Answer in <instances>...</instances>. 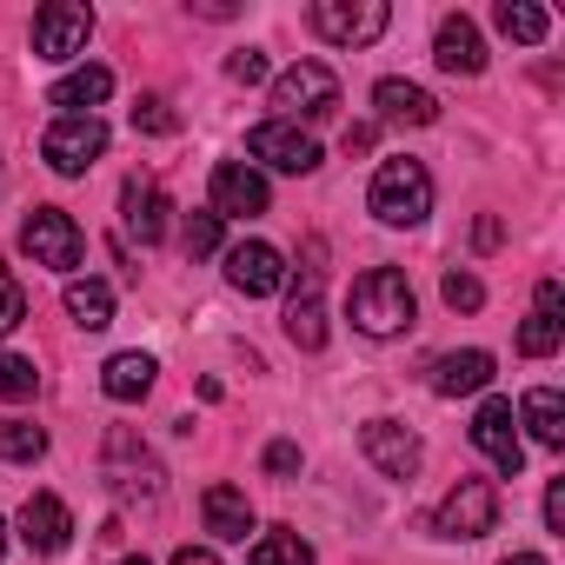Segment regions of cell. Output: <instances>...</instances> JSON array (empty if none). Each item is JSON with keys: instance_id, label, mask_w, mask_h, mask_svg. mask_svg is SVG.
Returning <instances> with one entry per match:
<instances>
[{"instance_id": "12", "label": "cell", "mask_w": 565, "mask_h": 565, "mask_svg": "<svg viewBox=\"0 0 565 565\" xmlns=\"http://www.w3.org/2000/svg\"><path fill=\"white\" fill-rule=\"evenodd\" d=\"M246 153L266 160V167H279V173H313V167H320V147H313L300 127H287V120L253 127V134H246Z\"/></svg>"}, {"instance_id": "26", "label": "cell", "mask_w": 565, "mask_h": 565, "mask_svg": "<svg viewBox=\"0 0 565 565\" xmlns=\"http://www.w3.org/2000/svg\"><path fill=\"white\" fill-rule=\"evenodd\" d=\"M525 426H532V439H539V446H565V399H558L552 386L525 393Z\"/></svg>"}, {"instance_id": "1", "label": "cell", "mask_w": 565, "mask_h": 565, "mask_svg": "<svg viewBox=\"0 0 565 565\" xmlns=\"http://www.w3.org/2000/svg\"><path fill=\"white\" fill-rule=\"evenodd\" d=\"M347 307H353V327H360L366 340H393V333L413 327V287H406V273H399V266H373V273H360Z\"/></svg>"}, {"instance_id": "22", "label": "cell", "mask_w": 565, "mask_h": 565, "mask_svg": "<svg viewBox=\"0 0 565 565\" xmlns=\"http://www.w3.org/2000/svg\"><path fill=\"white\" fill-rule=\"evenodd\" d=\"M153 360L147 353H114L107 366H100V386H107V399H120V406H134V399H147L153 393Z\"/></svg>"}, {"instance_id": "17", "label": "cell", "mask_w": 565, "mask_h": 565, "mask_svg": "<svg viewBox=\"0 0 565 565\" xmlns=\"http://www.w3.org/2000/svg\"><path fill=\"white\" fill-rule=\"evenodd\" d=\"M433 61H439L446 74H466V81H472V74L486 67V41H479V28H472L466 14H446V21H439V41H433Z\"/></svg>"}, {"instance_id": "33", "label": "cell", "mask_w": 565, "mask_h": 565, "mask_svg": "<svg viewBox=\"0 0 565 565\" xmlns=\"http://www.w3.org/2000/svg\"><path fill=\"white\" fill-rule=\"evenodd\" d=\"M134 127H140V134H173L180 120H173V107H167L160 94H147V100L134 107Z\"/></svg>"}, {"instance_id": "43", "label": "cell", "mask_w": 565, "mask_h": 565, "mask_svg": "<svg viewBox=\"0 0 565 565\" xmlns=\"http://www.w3.org/2000/svg\"><path fill=\"white\" fill-rule=\"evenodd\" d=\"M0 552H8V525H0Z\"/></svg>"}, {"instance_id": "20", "label": "cell", "mask_w": 565, "mask_h": 565, "mask_svg": "<svg viewBox=\"0 0 565 565\" xmlns=\"http://www.w3.org/2000/svg\"><path fill=\"white\" fill-rule=\"evenodd\" d=\"M373 100H380V120H393V127H433L439 120V100L413 81H380Z\"/></svg>"}, {"instance_id": "11", "label": "cell", "mask_w": 565, "mask_h": 565, "mask_svg": "<svg viewBox=\"0 0 565 565\" xmlns=\"http://www.w3.org/2000/svg\"><path fill=\"white\" fill-rule=\"evenodd\" d=\"M472 446L505 472V479H519V466H525V446H519V419H512V399H486L479 413H472Z\"/></svg>"}, {"instance_id": "15", "label": "cell", "mask_w": 565, "mask_h": 565, "mask_svg": "<svg viewBox=\"0 0 565 565\" xmlns=\"http://www.w3.org/2000/svg\"><path fill=\"white\" fill-rule=\"evenodd\" d=\"M120 206H127V233H140V246L167 239V213H173V200H167V186H160V180L134 173V180L120 186Z\"/></svg>"}, {"instance_id": "5", "label": "cell", "mask_w": 565, "mask_h": 565, "mask_svg": "<svg viewBox=\"0 0 565 565\" xmlns=\"http://www.w3.org/2000/svg\"><path fill=\"white\" fill-rule=\"evenodd\" d=\"M21 253H28L34 266L74 273V266H81V253H87V239H81V226H74L61 206H34V213H28V226H21Z\"/></svg>"}, {"instance_id": "16", "label": "cell", "mask_w": 565, "mask_h": 565, "mask_svg": "<svg viewBox=\"0 0 565 565\" xmlns=\"http://www.w3.org/2000/svg\"><path fill=\"white\" fill-rule=\"evenodd\" d=\"M21 539H28L41 558H54V552H67V539H74V512H67L54 492H34V499L21 505Z\"/></svg>"}, {"instance_id": "40", "label": "cell", "mask_w": 565, "mask_h": 565, "mask_svg": "<svg viewBox=\"0 0 565 565\" xmlns=\"http://www.w3.org/2000/svg\"><path fill=\"white\" fill-rule=\"evenodd\" d=\"M173 565H220V552H206V545H180Z\"/></svg>"}, {"instance_id": "29", "label": "cell", "mask_w": 565, "mask_h": 565, "mask_svg": "<svg viewBox=\"0 0 565 565\" xmlns=\"http://www.w3.org/2000/svg\"><path fill=\"white\" fill-rule=\"evenodd\" d=\"M34 386H41L34 360H21V353H0V399H34Z\"/></svg>"}, {"instance_id": "18", "label": "cell", "mask_w": 565, "mask_h": 565, "mask_svg": "<svg viewBox=\"0 0 565 565\" xmlns=\"http://www.w3.org/2000/svg\"><path fill=\"white\" fill-rule=\"evenodd\" d=\"M486 386H492V353H479V347L446 353V360L433 366V393H439V399H466V393H486Z\"/></svg>"}, {"instance_id": "27", "label": "cell", "mask_w": 565, "mask_h": 565, "mask_svg": "<svg viewBox=\"0 0 565 565\" xmlns=\"http://www.w3.org/2000/svg\"><path fill=\"white\" fill-rule=\"evenodd\" d=\"M47 452V433L41 426H28V419H0V459L8 466H34Z\"/></svg>"}, {"instance_id": "10", "label": "cell", "mask_w": 565, "mask_h": 565, "mask_svg": "<svg viewBox=\"0 0 565 565\" xmlns=\"http://www.w3.org/2000/svg\"><path fill=\"white\" fill-rule=\"evenodd\" d=\"M226 279H233V294L266 300V294L287 287V259H279V246H266V239H239L226 253Z\"/></svg>"}, {"instance_id": "38", "label": "cell", "mask_w": 565, "mask_h": 565, "mask_svg": "<svg viewBox=\"0 0 565 565\" xmlns=\"http://www.w3.org/2000/svg\"><path fill=\"white\" fill-rule=\"evenodd\" d=\"M539 313H545V320L565 313V287H558V279H539Z\"/></svg>"}, {"instance_id": "4", "label": "cell", "mask_w": 565, "mask_h": 565, "mask_svg": "<svg viewBox=\"0 0 565 565\" xmlns=\"http://www.w3.org/2000/svg\"><path fill=\"white\" fill-rule=\"evenodd\" d=\"M273 107H279V120H327L333 107H340V81H333V67H320V61H300V67H287L273 81Z\"/></svg>"}, {"instance_id": "23", "label": "cell", "mask_w": 565, "mask_h": 565, "mask_svg": "<svg viewBox=\"0 0 565 565\" xmlns=\"http://www.w3.org/2000/svg\"><path fill=\"white\" fill-rule=\"evenodd\" d=\"M200 512H206V532H213V539H246V532H253V505H246L239 486H206Z\"/></svg>"}, {"instance_id": "36", "label": "cell", "mask_w": 565, "mask_h": 565, "mask_svg": "<svg viewBox=\"0 0 565 565\" xmlns=\"http://www.w3.org/2000/svg\"><path fill=\"white\" fill-rule=\"evenodd\" d=\"M226 74H233L239 87H253V81H266V54H259V47H239V54L226 61Z\"/></svg>"}, {"instance_id": "9", "label": "cell", "mask_w": 565, "mask_h": 565, "mask_svg": "<svg viewBox=\"0 0 565 565\" xmlns=\"http://www.w3.org/2000/svg\"><path fill=\"white\" fill-rule=\"evenodd\" d=\"M94 34V14L81 8V0H47V8L34 14V54L41 61H74Z\"/></svg>"}, {"instance_id": "19", "label": "cell", "mask_w": 565, "mask_h": 565, "mask_svg": "<svg viewBox=\"0 0 565 565\" xmlns=\"http://www.w3.org/2000/svg\"><path fill=\"white\" fill-rule=\"evenodd\" d=\"M287 340H294L300 353H320V347H327V313H320V266H307L300 294H294V307H287Z\"/></svg>"}, {"instance_id": "37", "label": "cell", "mask_w": 565, "mask_h": 565, "mask_svg": "<svg viewBox=\"0 0 565 565\" xmlns=\"http://www.w3.org/2000/svg\"><path fill=\"white\" fill-rule=\"evenodd\" d=\"M545 525H552V532H565V479H552V486H545Z\"/></svg>"}, {"instance_id": "28", "label": "cell", "mask_w": 565, "mask_h": 565, "mask_svg": "<svg viewBox=\"0 0 565 565\" xmlns=\"http://www.w3.org/2000/svg\"><path fill=\"white\" fill-rule=\"evenodd\" d=\"M246 565H313V545H307L300 532H266Z\"/></svg>"}, {"instance_id": "25", "label": "cell", "mask_w": 565, "mask_h": 565, "mask_svg": "<svg viewBox=\"0 0 565 565\" xmlns=\"http://www.w3.org/2000/svg\"><path fill=\"white\" fill-rule=\"evenodd\" d=\"M67 313H74V327L100 333V327H114V294L100 279H67Z\"/></svg>"}, {"instance_id": "13", "label": "cell", "mask_w": 565, "mask_h": 565, "mask_svg": "<svg viewBox=\"0 0 565 565\" xmlns=\"http://www.w3.org/2000/svg\"><path fill=\"white\" fill-rule=\"evenodd\" d=\"M266 213V180L246 160H220L213 167V220H253Z\"/></svg>"}, {"instance_id": "39", "label": "cell", "mask_w": 565, "mask_h": 565, "mask_svg": "<svg viewBox=\"0 0 565 565\" xmlns=\"http://www.w3.org/2000/svg\"><path fill=\"white\" fill-rule=\"evenodd\" d=\"M472 239H479V253H492V246H499V239H505V226H499V220H492V213H486V220H479V226H472Z\"/></svg>"}, {"instance_id": "21", "label": "cell", "mask_w": 565, "mask_h": 565, "mask_svg": "<svg viewBox=\"0 0 565 565\" xmlns=\"http://www.w3.org/2000/svg\"><path fill=\"white\" fill-rule=\"evenodd\" d=\"M107 94H114V74L107 67H74L67 81H54L47 107H61V120H74V114H94Z\"/></svg>"}, {"instance_id": "35", "label": "cell", "mask_w": 565, "mask_h": 565, "mask_svg": "<svg viewBox=\"0 0 565 565\" xmlns=\"http://www.w3.org/2000/svg\"><path fill=\"white\" fill-rule=\"evenodd\" d=\"M266 472H273V479H294V472H300V446H294V439H273V446H266Z\"/></svg>"}, {"instance_id": "34", "label": "cell", "mask_w": 565, "mask_h": 565, "mask_svg": "<svg viewBox=\"0 0 565 565\" xmlns=\"http://www.w3.org/2000/svg\"><path fill=\"white\" fill-rule=\"evenodd\" d=\"M213 246H220V220H213V213H193V220H186V253L206 259Z\"/></svg>"}, {"instance_id": "32", "label": "cell", "mask_w": 565, "mask_h": 565, "mask_svg": "<svg viewBox=\"0 0 565 565\" xmlns=\"http://www.w3.org/2000/svg\"><path fill=\"white\" fill-rule=\"evenodd\" d=\"M21 320H28V294H21V279H14V273H0V340H8Z\"/></svg>"}, {"instance_id": "42", "label": "cell", "mask_w": 565, "mask_h": 565, "mask_svg": "<svg viewBox=\"0 0 565 565\" xmlns=\"http://www.w3.org/2000/svg\"><path fill=\"white\" fill-rule=\"evenodd\" d=\"M499 565H545L539 552H512V558H499Z\"/></svg>"}, {"instance_id": "6", "label": "cell", "mask_w": 565, "mask_h": 565, "mask_svg": "<svg viewBox=\"0 0 565 565\" xmlns=\"http://www.w3.org/2000/svg\"><path fill=\"white\" fill-rule=\"evenodd\" d=\"M499 525V492H492V479H459L446 499H439V512H433V532L439 539H486Z\"/></svg>"}, {"instance_id": "24", "label": "cell", "mask_w": 565, "mask_h": 565, "mask_svg": "<svg viewBox=\"0 0 565 565\" xmlns=\"http://www.w3.org/2000/svg\"><path fill=\"white\" fill-rule=\"evenodd\" d=\"M492 21H499V34L519 41V47H539V41L552 34V14L532 8V0H499V14H492Z\"/></svg>"}, {"instance_id": "8", "label": "cell", "mask_w": 565, "mask_h": 565, "mask_svg": "<svg viewBox=\"0 0 565 565\" xmlns=\"http://www.w3.org/2000/svg\"><path fill=\"white\" fill-rule=\"evenodd\" d=\"M107 486H114L120 499H160V466H153V452H147L127 426L107 433Z\"/></svg>"}, {"instance_id": "30", "label": "cell", "mask_w": 565, "mask_h": 565, "mask_svg": "<svg viewBox=\"0 0 565 565\" xmlns=\"http://www.w3.org/2000/svg\"><path fill=\"white\" fill-rule=\"evenodd\" d=\"M558 333H565L558 320H545V313H532V320L519 327V353H525V360H552V353H558Z\"/></svg>"}, {"instance_id": "44", "label": "cell", "mask_w": 565, "mask_h": 565, "mask_svg": "<svg viewBox=\"0 0 565 565\" xmlns=\"http://www.w3.org/2000/svg\"><path fill=\"white\" fill-rule=\"evenodd\" d=\"M120 565H147V558H120Z\"/></svg>"}, {"instance_id": "31", "label": "cell", "mask_w": 565, "mask_h": 565, "mask_svg": "<svg viewBox=\"0 0 565 565\" xmlns=\"http://www.w3.org/2000/svg\"><path fill=\"white\" fill-rule=\"evenodd\" d=\"M439 294H446L452 313H479V307H486V287H479L472 273H446V287H439Z\"/></svg>"}, {"instance_id": "14", "label": "cell", "mask_w": 565, "mask_h": 565, "mask_svg": "<svg viewBox=\"0 0 565 565\" xmlns=\"http://www.w3.org/2000/svg\"><path fill=\"white\" fill-rule=\"evenodd\" d=\"M360 446H366V459H373L386 479H413V472H419V459H426V452H419V439H413L399 419H366V426H360Z\"/></svg>"}, {"instance_id": "41", "label": "cell", "mask_w": 565, "mask_h": 565, "mask_svg": "<svg viewBox=\"0 0 565 565\" xmlns=\"http://www.w3.org/2000/svg\"><path fill=\"white\" fill-rule=\"evenodd\" d=\"M373 147V127H347V153H366Z\"/></svg>"}, {"instance_id": "2", "label": "cell", "mask_w": 565, "mask_h": 565, "mask_svg": "<svg viewBox=\"0 0 565 565\" xmlns=\"http://www.w3.org/2000/svg\"><path fill=\"white\" fill-rule=\"evenodd\" d=\"M366 206L386 220V226H419L433 213V173L419 160H380L373 186H366Z\"/></svg>"}, {"instance_id": "3", "label": "cell", "mask_w": 565, "mask_h": 565, "mask_svg": "<svg viewBox=\"0 0 565 565\" xmlns=\"http://www.w3.org/2000/svg\"><path fill=\"white\" fill-rule=\"evenodd\" d=\"M313 34L333 41V47H373L386 28H393V8L386 0H313Z\"/></svg>"}, {"instance_id": "7", "label": "cell", "mask_w": 565, "mask_h": 565, "mask_svg": "<svg viewBox=\"0 0 565 565\" xmlns=\"http://www.w3.org/2000/svg\"><path fill=\"white\" fill-rule=\"evenodd\" d=\"M41 153H47V167L54 173H87L100 153H107V127L94 120V114H74V120H54L47 134H41Z\"/></svg>"}]
</instances>
